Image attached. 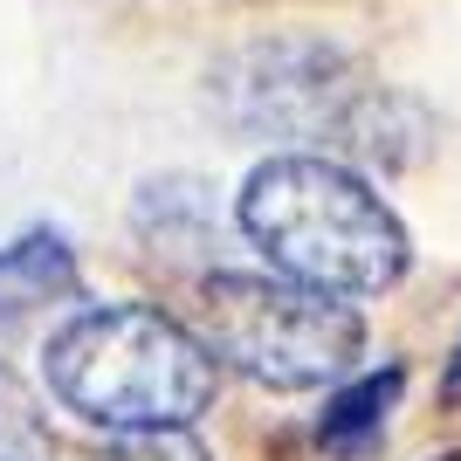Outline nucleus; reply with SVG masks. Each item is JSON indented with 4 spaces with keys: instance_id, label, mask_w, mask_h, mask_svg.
Returning <instances> with one entry per match:
<instances>
[{
    "instance_id": "obj_2",
    "label": "nucleus",
    "mask_w": 461,
    "mask_h": 461,
    "mask_svg": "<svg viewBox=\"0 0 461 461\" xmlns=\"http://www.w3.org/2000/svg\"><path fill=\"white\" fill-rule=\"evenodd\" d=\"M49 393L104 434L193 427L213 400V358L166 310L104 303L49 338Z\"/></svg>"
},
{
    "instance_id": "obj_3",
    "label": "nucleus",
    "mask_w": 461,
    "mask_h": 461,
    "mask_svg": "<svg viewBox=\"0 0 461 461\" xmlns=\"http://www.w3.org/2000/svg\"><path fill=\"white\" fill-rule=\"evenodd\" d=\"M193 338L213 366H234L241 379L269 393H310V385L351 372L366 345V317L338 303L330 289L289 283V276H207L193 303Z\"/></svg>"
},
{
    "instance_id": "obj_7",
    "label": "nucleus",
    "mask_w": 461,
    "mask_h": 461,
    "mask_svg": "<svg viewBox=\"0 0 461 461\" xmlns=\"http://www.w3.org/2000/svg\"><path fill=\"white\" fill-rule=\"evenodd\" d=\"M49 447V427L35 413V393L0 366V461H41Z\"/></svg>"
},
{
    "instance_id": "obj_1",
    "label": "nucleus",
    "mask_w": 461,
    "mask_h": 461,
    "mask_svg": "<svg viewBox=\"0 0 461 461\" xmlns=\"http://www.w3.org/2000/svg\"><path fill=\"white\" fill-rule=\"evenodd\" d=\"M234 213H241V234L269 255V269L330 296H385L413 262L400 213L324 152L262 158Z\"/></svg>"
},
{
    "instance_id": "obj_10",
    "label": "nucleus",
    "mask_w": 461,
    "mask_h": 461,
    "mask_svg": "<svg viewBox=\"0 0 461 461\" xmlns=\"http://www.w3.org/2000/svg\"><path fill=\"white\" fill-rule=\"evenodd\" d=\"M441 461H461V447H455V455H441Z\"/></svg>"
},
{
    "instance_id": "obj_9",
    "label": "nucleus",
    "mask_w": 461,
    "mask_h": 461,
    "mask_svg": "<svg viewBox=\"0 0 461 461\" xmlns=\"http://www.w3.org/2000/svg\"><path fill=\"white\" fill-rule=\"evenodd\" d=\"M447 400H461V338H455V358H447V385H441Z\"/></svg>"
},
{
    "instance_id": "obj_6",
    "label": "nucleus",
    "mask_w": 461,
    "mask_h": 461,
    "mask_svg": "<svg viewBox=\"0 0 461 461\" xmlns=\"http://www.w3.org/2000/svg\"><path fill=\"white\" fill-rule=\"evenodd\" d=\"M400 393H406V372H400V366L351 379L345 393L330 400V413L317 420V447H324V455H338V461H358V455L385 434V413L400 406Z\"/></svg>"
},
{
    "instance_id": "obj_8",
    "label": "nucleus",
    "mask_w": 461,
    "mask_h": 461,
    "mask_svg": "<svg viewBox=\"0 0 461 461\" xmlns=\"http://www.w3.org/2000/svg\"><path fill=\"white\" fill-rule=\"evenodd\" d=\"M104 461H213V455L193 441L186 427H131V434L111 441Z\"/></svg>"
},
{
    "instance_id": "obj_5",
    "label": "nucleus",
    "mask_w": 461,
    "mask_h": 461,
    "mask_svg": "<svg viewBox=\"0 0 461 461\" xmlns=\"http://www.w3.org/2000/svg\"><path fill=\"white\" fill-rule=\"evenodd\" d=\"M62 296H77V255L62 234H21L0 249V324H21Z\"/></svg>"
},
{
    "instance_id": "obj_4",
    "label": "nucleus",
    "mask_w": 461,
    "mask_h": 461,
    "mask_svg": "<svg viewBox=\"0 0 461 461\" xmlns=\"http://www.w3.org/2000/svg\"><path fill=\"white\" fill-rule=\"evenodd\" d=\"M358 69L345 49L317 35H269L213 62L207 104L241 138H324L338 145V124L358 104Z\"/></svg>"
}]
</instances>
